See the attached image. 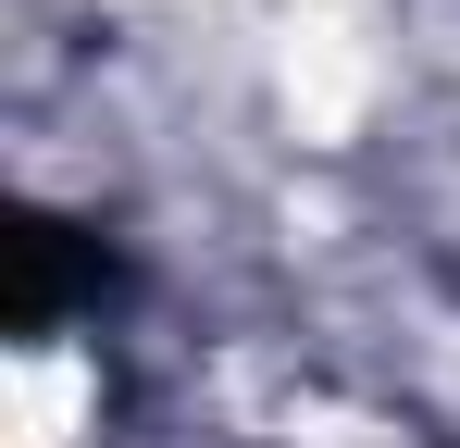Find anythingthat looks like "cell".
Instances as JSON below:
<instances>
[{"instance_id":"cell-1","label":"cell","mask_w":460,"mask_h":448,"mask_svg":"<svg viewBox=\"0 0 460 448\" xmlns=\"http://www.w3.org/2000/svg\"><path fill=\"white\" fill-rule=\"evenodd\" d=\"M112 299V249L63 212H13V287H0V324L13 336H50L63 311H100Z\"/></svg>"}]
</instances>
